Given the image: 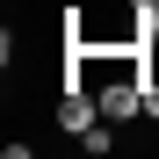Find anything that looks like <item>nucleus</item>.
I'll list each match as a JSON object with an SVG mask.
<instances>
[{"label": "nucleus", "instance_id": "f257e3e1", "mask_svg": "<svg viewBox=\"0 0 159 159\" xmlns=\"http://www.w3.org/2000/svg\"><path fill=\"white\" fill-rule=\"evenodd\" d=\"M101 116H109V123H130V116H145V80H138V65H130V72H116V80H101Z\"/></svg>", "mask_w": 159, "mask_h": 159}, {"label": "nucleus", "instance_id": "f03ea898", "mask_svg": "<svg viewBox=\"0 0 159 159\" xmlns=\"http://www.w3.org/2000/svg\"><path fill=\"white\" fill-rule=\"evenodd\" d=\"M145 116H159V80H145Z\"/></svg>", "mask_w": 159, "mask_h": 159}, {"label": "nucleus", "instance_id": "7ed1b4c3", "mask_svg": "<svg viewBox=\"0 0 159 159\" xmlns=\"http://www.w3.org/2000/svg\"><path fill=\"white\" fill-rule=\"evenodd\" d=\"M130 7H138V15H159V0H130Z\"/></svg>", "mask_w": 159, "mask_h": 159}]
</instances>
